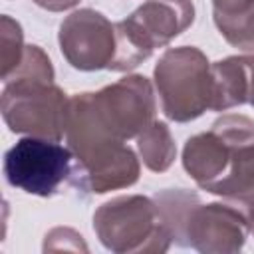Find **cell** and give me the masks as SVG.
Instances as JSON below:
<instances>
[{
    "mask_svg": "<svg viewBox=\"0 0 254 254\" xmlns=\"http://www.w3.org/2000/svg\"><path fill=\"white\" fill-rule=\"evenodd\" d=\"M183 167L202 190L244 206L254 202V119L218 117L208 131L187 139Z\"/></svg>",
    "mask_w": 254,
    "mask_h": 254,
    "instance_id": "cell-1",
    "label": "cell"
},
{
    "mask_svg": "<svg viewBox=\"0 0 254 254\" xmlns=\"http://www.w3.org/2000/svg\"><path fill=\"white\" fill-rule=\"evenodd\" d=\"M64 137L73 153V169L67 183L75 190L103 194L139 181L141 165L135 151L103 129L91 105V91L75 93L67 99Z\"/></svg>",
    "mask_w": 254,
    "mask_h": 254,
    "instance_id": "cell-2",
    "label": "cell"
},
{
    "mask_svg": "<svg viewBox=\"0 0 254 254\" xmlns=\"http://www.w3.org/2000/svg\"><path fill=\"white\" fill-rule=\"evenodd\" d=\"M93 230L115 254L167 252L173 242L159 204L143 194H121L103 202L93 212Z\"/></svg>",
    "mask_w": 254,
    "mask_h": 254,
    "instance_id": "cell-3",
    "label": "cell"
},
{
    "mask_svg": "<svg viewBox=\"0 0 254 254\" xmlns=\"http://www.w3.org/2000/svg\"><path fill=\"white\" fill-rule=\"evenodd\" d=\"M194 22L190 0H145L125 20L115 22V56L107 69L129 71L157 48L169 46Z\"/></svg>",
    "mask_w": 254,
    "mask_h": 254,
    "instance_id": "cell-4",
    "label": "cell"
},
{
    "mask_svg": "<svg viewBox=\"0 0 254 254\" xmlns=\"http://www.w3.org/2000/svg\"><path fill=\"white\" fill-rule=\"evenodd\" d=\"M153 79L161 109L175 123L194 121L212 105L210 62L194 46L165 50L153 69Z\"/></svg>",
    "mask_w": 254,
    "mask_h": 254,
    "instance_id": "cell-5",
    "label": "cell"
},
{
    "mask_svg": "<svg viewBox=\"0 0 254 254\" xmlns=\"http://www.w3.org/2000/svg\"><path fill=\"white\" fill-rule=\"evenodd\" d=\"M67 95L54 81L4 79L2 119L12 133L62 141Z\"/></svg>",
    "mask_w": 254,
    "mask_h": 254,
    "instance_id": "cell-6",
    "label": "cell"
},
{
    "mask_svg": "<svg viewBox=\"0 0 254 254\" xmlns=\"http://www.w3.org/2000/svg\"><path fill=\"white\" fill-rule=\"evenodd\" d=\"M73 153L60 141L28 135L16 141L4 155V177L8 185L36 196H54L69 181Z\"/></svg>",
    "mask_w": 254,
    "mask_h": 254,
    "instance_id": "cell-7",
    "label": "cell"
},
{
    "mask_svg": "<svg viewBox=\"0 0 254 254\" xmlns=\"http://www.w3.org/2000/svg\"><path fill=\"white\" fill-rule=\"evenodd\" d=\"M248 218L224 202L202 204L196 196L185 208L173 230V242L202 254H236L248 238Z\"/></svg>",
    "mask_w": 254,
    "mask_h": 254,
    "instance_id": "cell-8",
    "label": "cell"
},
{
    "mask_svg": "<svg viewBox=\"0 0 254 254\" xmlns=\"http://www.w3.org/2000/svg\"><path fill=\"white\" fill-rule=\"evenodd\" d=\"M93 111L103 129L119 141L137 137L155 121L157 101L149 77L133 73L91 93Z\"/></svg>",
    "mask_w": 254,
    "mask_h": 254,
    "instance_id": "cell-9",
    "label": "cell"
},
{
    "mask_svg": "<svg viewBox=\"0 0 254 254\" xmlns=\"http://www.w3.org/2000/svg\"><path fill=\"white\" fill-rule=\"evenodd\" d=\"M58 44L65 62L79 71L107 69L117 48L115 24L93 8H81L64 18Z\"/></svg>",
    "mask_w": 254,
    "mask_h": 254,
    "instance_id": "cell-10",
    "label": "cell"
},
{
    "mask_svg": "<svg viewBox=\"0 0 254 254\" xmlns=\"http://www.w3.org/2000/svg\"><path fill=\"white\" fill-rule=\"evenodd\" d=\"M220 36L240 52L254 54V0H210Z\"/></svg>",
    "mask_w": 254,
    "mask_h": 254,
    "instance_id": "cell-11",
    "label": "cell"
},
{
    "mask_svg": "<svg viewBox=\"0 0 254 254\" xmlns=\"http://www.w3.org/2000/svg\"><path fill=\"white\" fill-rule=\"evenodd\" d=\"M212 105L210 111H228L246 103V62L244 56H228L210 64Z\"/></svg>",
    "mask_w": 254,
    "mask_h": 254,
    "instance_id": "cell-12",
    "label": "cell"
},
{
    "mask_svg": "<svg viewBox=\"0 0 254 254\" xmlns=\"http://www.w3.org/2000/svg\"><path fill=\"white\" fill-rule=\"evenodd\" d=\"M137 149L145 167L153 173H165L177 159V145L165 121H153L137 135Z\"/></svg>",
    "mask_w": 254,
    "mask_h": 254,
    "instance_id": "cell-13",
    "label": "cell"
},
{
    "mask_svg": "<svg viewBox=\"0 0 254 254\" xmlns=\"http://www.w3.org/2000/svg\"><path fill=\"white\" fill-rule=\"evenodd\" d=\"M24 32L22 26L10 18L2 16L0 18V60H2V79L10 75L22 62L24 56Z\"/></svg>",
    "mask_w": 254,
    "mask_h": 254,
    "instance_id": "cell-14",
    "label": "cell"
},
{
    "mask_svg": "<svg viewBox=\"0 0 254 254\" xmlns=\"http://www.w3.org/2000/svg\"><path fill=\"white\" fill-rule=\"evenodd\" d=\"M54 65L48 58V54L40 46H26L20 65L6 75L4 79H40V81H54Z\"/></svg>",
    "mask_w": 254,
    "mask_h": 254,
    "instance_id": "cell-15",
    "label": "cell"
},
{
    "mask_svg": "<svg viewBox=\"0 0 254 254\" xmlns=\"http://www.w3.org/2000/svg\"><path fill=\"white\" fill-rule=\"evenodd\" d=\"M83 236L77 234L75 230L71 228H64V226H58L54 230H50L46 234V240H44V250H75L71 244H67L69 240H81Z\"/></svg>",
    "mask_w": 254,
    "mask_h": 254,
    "instance_id": "cell-16",
    "label": "cell"
},
{
    "mask_svg": "<svg viewBox=\"0 0 254 254\" xmlns=\"http://www.w3.org/2000/svg\"><path fill=\"white\" fill-rule=\"evenodd\" d=\"M246 62V103L254 107V54H244Z\"/></svg>",
    "mask_w": 254,
    "mask_h": 254,
    "instance_id": "cell-17",
    "label": "cell"
},
{
    "mask_svg": "<svg viewBox=\"0 0 254 254\" xmlns=\"http://www.w3.org/2000/svg\"><path fill=\"white\" fill-rule=\"evenodd\" d=\"M248 212H246V218H248V228H250V234L254 236V202L246 204Z\"/></svg>",
    "mask_w": 254,
    "mask_h": 254,
    "instance_id": "cell-18",
    "label": "cell"
}]
</instances>
